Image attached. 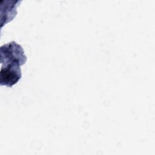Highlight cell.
<instances>
[{"mask_svg": "<svg viewBox=\"0 0 155 155\" xmlns=\"http://www.w3.org/2000/svg\"><path fill=\"white\" fill-rule=\"evenodd\" d=\"M27 61V56L22 46L12 41L1 47V63H14L23 65Z\"/></svg>", "mask_w": 155, "mask_h": 155, "instance_id": "obj_1", "label": "cell"}, {"mask_svg": "<svg viewBox=\"0 0 155 155\" xmlns=\"http://www.w3.org/2000/svg\"><path fill=\"white\" fill-rule=\"evenodd\" d=\"M21 66L17 64L8 63L1 64L0 71V84L12 87L21 78Z\"/></svg>", "mask_w": 155, "mask_h": 155, "instance_id": "obj_2", "label": "cell"}, {"mask_svg": "<svg viewBox=\"0 0 155 155\" xmlns=\"http://www.w3.org/2000/svg\"><path fill=\"white\" fill-rule=\"evenodd\" d=\"M1 2V27L11 21L16 15V8L21 1H3Z\"/></svg>", "mask_w": 155, "mask_h": 155, "instance_id": "obj_3", "label": "cell"}]
</instances>
